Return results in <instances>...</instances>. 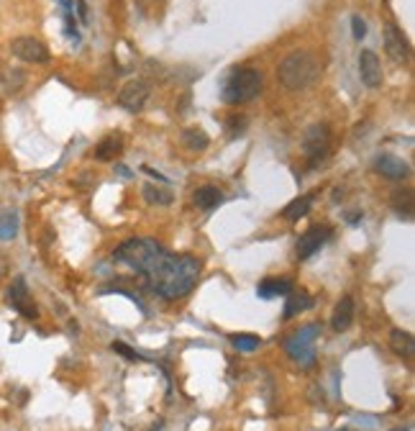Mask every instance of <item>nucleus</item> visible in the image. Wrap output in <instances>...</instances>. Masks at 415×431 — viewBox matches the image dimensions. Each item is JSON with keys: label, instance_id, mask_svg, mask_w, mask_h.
Instances as JSON below:
<instances>
[{"label": "nucleus", "instance_id": "nucleus-6", "mask_svg": "<svg viewBox=\"0 0 415 431\" xmlns=\"http://www.w3.org/2000/svg\"><path fill=\"white\" fill-rule=\"evenodd\" d=\"M318 334H320V326H305V329L295 331L290 339L285 342L287 354H290L300 367H313V362H316V349H313V342H316V336H318Z\"/></svg>", "mask_w": 415, "mask_h": 431}, {"label": "nucleus", "instance_id": "nucleus-24", "mask_svg": "<svg viewBox=\"0 0 415 431\" xmlns=\"http://www.w3.org/2000/svg\"><path fill=\"white\" fill-rule=\"evenodd\" d=\"M141 193H144L146 203H152V206H169V203H172V193H169V190H162V187H156V185H144Z\"/></svg>", "mask_w": 415, "mask_h": 431}, {"label": "nucleus", "instance_id": "nucleus-30", "mask_svg": "<svg viewBox=\"0 0 415 431\" xmlns=\"http://www.w3.org/2000/svg\"><path fill=\"white\" fill-rule=\"evenodd\" d=\"M78 13H80V19H82V23H87V21H90V13H87V3H85V0H78Z\"/></svg>", "mask_w": 415, "mask_h": 431}, {"label": "nucleus", "instance_id": "nucleus-4", "mask_svg": "<svg viewBox=\"0 0 415 431\" xmlns=\"http://www.w3.org/2000/svg\"><path fill=\"white\" fill-rule=\"evenodd\" d=\"M261 85H264V78H261L259 69L254 67L233 69L231 75L226 78V82H223L221 98L228 106H241V103H249V100H254L259 95Z\"/></svg>", "mask_w": 415, "mask_h": 431}, {"label": "nucleus", "instance_id": "nucleus-1", "mask_svg": "<svg viewBox=\"0 0 415 431\" xmlns=\"http://www.w3.org/2000/svg\"><path fill=\"white\" fill-rule=\"evenodd\" d=\"M200 259L193 255H169L167 252L162 257V262L146 275L149 280V288L159 293L167 301H174V298H182L195 288L198 277H200Z\"/></svg>", "mask_w": 415, "mask_h": 431}, {"label": "nucleus", "instance_id": "nucleus-26", "mask_svg": "<svg viewBox=\"0 0 415 431\" xmlns=\"http://www.w3.org/2000/svg\"><path fill=\"white\" fill-rule=\"evenodd\" d=\"M110 349L116 354H121V357H126V362H144V357L139 352H134L128 344H123V342H113L110 344Z\"/></svg>", "mask_w": 415, "mask_h": 431}, {"label": "nucleus", "instance_id": "nucleus-8", "mask_svg": "<svg viewBox=\"0 0 415 431\" xmlns=\"http://www.w3.org/2000/svg\"><path fill=\"white\" fill-rule=\"evenodd\" d=\"M149 93H152V88H149L146 80H128L123 88H121V93H118V106L131 110V113H139L146 106Z\"/></svg>", "mask_w": 415, "mask_h": 431}, {"label": "nucleus", "instance_id": "nucleus-9", "mask_svg": "<svg viewBox=\"0 0 415 431\" xmlns=\"http://www.w3.org/2000/svg\"><path fill=\"white\" fill-rule=\"evenodd\" d=\"M331 239V226L320 224V226H313V229H308L305 234L298 239V249H295V255H298L300 262H305V259H310V257L318 252L320 246L326 244Z\"/></svg>", "mask_w": 415, "mask_h": 431}, {"label": "nucleus", "instance_id": "nucleus-11", "mask_svg": "<svg viewBox=\"0 0 415 431\" xmlns=\"http://www.w3.org/2000/svg\"><path fill=\"white\" fill-rule=\"evenodd\" d=\"M359 78L367 88H379L382 85V67H379V57L377 51L364 49L359 54Z\"/></svg>", "mask_w": 415, "mask_h": 431}, {"label": "nucleus", "instance_id": "nucleus-23", "mask_svg": "<svg viewBox=\"0 0 415 431\" xmlns=\"http://www.w3.org/2000/svg\"><path fill=\"white\" fill-rule=\"evenodd\" d=\"M182 144L190 152H203V149H208L211 139H208V134H205L203 128H187L182 134Z\"/></svg>", "mask_w": 415, "mask_h": 431}, {"label": "nucleus", "instance_id": "nucleus-21", "mask_svg": "<svg viewBox=\"0 0 415 431\" xmlns=\"http://www.w3.org/2000/svg\"><path fill=\"white\" fill-rule=\"evenodd\" d=\"M19 211H3L0 213V242H13L19 236Z\"/></svg>", "mask_w": 415, "mask_h": 431}, {"label": "nucleus", "instance_id": "nucleus-14", "mask_svg": "<svg viewBox=\"0 0 415 431\" xmlns=\"http://www.w3.org/2000/svg\"><path fill=\"white\" fill-rule=\"evenodd\" d=\"M292 290H295V285H292L287 277H264V280L257 285V295L264 298V301L280 298V295H290Z\"/></svg>", "mask_w": 415, "mask_h": 431}, {"label": "nucleus", "instance_id": "nucleus-18", "mask_svg": "<svg viewBox=\"0 0 415 431\" xmlns=\"http://www.w3.org/2000/svg\"><path fill=\"white\" fill-rule=\"evenodd\" d=\"M310 305H313V298H310L308 290H292L287 295V303H285V318H295L298 314H305Z\"/></svg>", "mask_w": 415, "mask_h": 431}, {"label": "nucleus", "instance_id": "nucleus-33", "mask_svg": "<svg viewBox=\"0 0 415 431\" xmlns=\"http://www.w3.org/2000/svg\"><path fill=\"white\" fill-rule=\"evenodd\" d=\"M3 275H5V262L0 259V277H3Z\"/></svg>", "mask_w": 415, "mask_h": 431}, {"label": "nucleus", "instance_id": "nucleus-34", "mask_svg": "<svg viewBox=\"0 0 415 431\" xmlns=\"http://www.w3.org/2000/svg\"><path fill=\"white\" fill-rule=\"evenodd\" d=\"M392 431H410L407 426H397V429H392Z\"/></svg>", "mask_w": 415, "mask_h": 431}, {"label": "nucleus", "instance_id": "nucleus-3", "mask_svg": "<svg viewBox=\"0 0 415 431\" xmlns=\"http://www.w3.org/2000/svg\"><path fill=\"white\" fill-rule=\"evenodd\" d=\"M165 255H167V249L159 244V242L146 239V236H139V239H128V242H123V244L118 246L116 252H113V259L126 267H131V270H136V272L149 275L162 262Z\"/></svg>", "mask_w": 415, "mask_h": 431}, {"label": "nucleus", "instance_id": "nucleus-7", "mask_svg": "<svg viewBox=\"0 0 415 431\" xmlns=\"http://www.w3.org/2000/svg\"><path fill=\"white\" fill-rule=\"evenodd\" d=\"M8 305L13 311H19L23 318H29V321L39 318V308H36V303H34V298H31L29 293L26 277H21V275L13 277V283H10L8 288Z\"/></svg>", "mask_w": 415, "mask_h": 431}, {"label": "nucleus", "instance_id": "nucleus-15", "mask_svg": "<svg viewBox=\"0 0 415 431\" xmlns=\"http://www.w3.org/2000/svg\"><path fill=\"white\" fill-rule=\"evenodd\" d=\"M351 323H354V298H351V295H344L336 303V308H333L331 329L341 334V331H346Z\"/></svg>", "mask_w": 415, "mask_h": 431}, {"label": "nucleus", "instance_id": "nucleus-28", "mask_svg": "<svg viewBox=\"0 0 415 431\" xmlns=\"http://www.w3.org/2000/svg\"><path fill=\"white\" fill-rule=\"evenodd\" d=\"M351 34H354V39H364L367 36V21L361 19V16H351Z\"/></svg>", "mask_w": 415, "mask_h": 431}, {"label": "nucleus", "instance_id": "nucleus-31", "mask_svg": "<svg viewBox=\"0 0 415 431\" xmlns=\"http://www.w3.org/2000/svg\"><path fill=\"white\" fill-rule=\"evenodd\" d=\"M59 5L64 8V13H69V10H75V3H72V0H59Z\"/></svg>", "mask_w": 415, "mask_h": 431}, {"label": "nucleus", "instance_id": "nucleus-25", "mask_svg": "<svg viewBox=\"0 0 415 431\" xmlns=\"http://www.w3.org/2000/svg\"><path fill=\"white\" fill-rule=\"evenodd\" d=\"M231 344L239 349V352H254V349L261 344V339L259 336H254V334H233Z\"/></svg>", "mask_w": 415, "mask_h": 431}, {"label": "nucleus", "instance_id": "nucleus-2", "mask_svg": "<svg viewBox=\"0 0 415 431\" xmlns=\"http://www.w3.org/2000/svg\"><path fill=\"white\" fill-rule=\"evenodd\" d=\"M320 78V59L313 51H292L280 62L277 80L287 90H305Z\"/></svg>", "mask_w": 415, "mask_h": 431}, {"label": "nucleus", "instance_id": "nucleus-17", "mask_svg": "<svg viewBox=\"0 0 415 431\" xmlns=\"http://www.w3.org/2000/svg\"><path fill=\"white\" fill-rule=\"evenodd\" d=\"M390 206H392V211H395L400 218L410 221V218H413V211H415L413 190H410V187H400V190H395L392 198H390Z\"/></svg>", "mask_w": 415, "mask_h": 431}, {"label": "nucleus", "instance_id": "nucleus-32", "mask_svg": "<svg viewBox=\"0 0 415 431\" xmlns=\"http://www.w3.org/2000/svg\"><path fill=\"white\" fill-rule=\"evenodd\" d=\"M144 172H149L152 177H156V180H162V183H167V177H165V175H159V172H154L152 167H144Z\"/></svg>", "mask_w": 415, "mask_h": 431}, {"label": "nucleus", "instance_id": "nucleus-10", "mask_svg": "<svg viewBox=\"0 0 415 431\" xmlns=\"http://www.w3.org/2000/svg\"><path fill=\"white\" fill-rule=\"evenodd\" d=\"M10 51L19 59H23V62H29V65H44V62H49L47 47H44L39 39H34V36H19V39H13L10 41Z\"/></svg>", "mask_w": 415, "mask_h": 431}, {"label": "nucleus", "instance_id": "nucleus-5", "mask_svg": "<svg viewBox=\"0 0 415 431\" xmlns=\"http://www.w3.org/2000/svg\"><path fill=\"white\" fill-rule=\"evenodd\" d=\"M303 152L310 167H318L331 152V126L329 124H313L303 134Z\"/></svg>", "mask_w": 415, "mask_h": 431}, {"label": "nucleus", "instance_id": "nucleus-27", "mask_svg": "<svg viewBox=\"0 0 415 431\" xmlns=\"http://www.w3.org/2000/svg\"><path fill=\"white\" fill-rule=\"evenodd\" d=\"M246 126H249V121L244 116H231L228 118V124H226V131H228V137H241L244 131H246Z\"/></svg>", "mask_w": 415, "mask_h": 431}, {"label": "nucleus", "instance_id": "nucleus-29", "mask_svg": "<svg viewBox=\"0 0 415 431\" xmlns=\"http://www.w3.org/2000/svg\"><path fill=\"white\" fill-rule=\"evenodd\" d=\"M64 34H67L69 39L80 41V34H78V23H75V16H72V10L64 13Z\"/></svg>", "mask_w": 415, "mask_h": 431}, {"label": "nucleus", "instance_id": "nucleus-22", "mask_svg": "<svg viewBox=\"0 0 415 431\" xmlns=\"http://www.w3.org/2000/svg\"><path fill=\"white\" fill-rule=\"evenodd\" d=\"M310 206H313V196H300V198H295V200H290V203L285 206L282 216H285L287 221H300L303 216H308Z\"/></svg>", "mask_w": 415, "mask_h": 431}, {"label": "nucleus", "instance_id": "nucleus-12", "mask_svg": "<svg viewBox=\"0 0 415 431\" xmlns=\"http://www.w3.org/2000/svg\"><path fill=\"white\" fill-rule=\"evenodd\" d=\"M375 170L385 180H392V183H400V180L410 177V165L405 159L395 157V154H379L375 162Z\"/></svg>", "mask_w": 415, "mask_h": 431}, {"label": "nucleus", "instance_id": "nucleus-13", "mask_svg": "<svg viewBox=\"0 0 415 431\" xmlns=\"http://www.w3.org/2000/svg\"><path fill=\"white\" fill-rule=\"evenodd\" d=\"M385 49L390 51V57L395 62H405L410 57V44H407L405 34L397 29L395 23H387L385 26Z\"/></svg>", "mask_w": 415, "mask_h": 431}, {"label": "nucleus", "instance_id": "nucleus-19", "mask_svg": "<svg viewBox=\"0 0 415 431\" xmlns=\"http://www.w3.org/2000/svg\"><path fill=\"white\" fill-rule=\"evenodd\" d=\"M223 203V193L215 185H203L195 190V206L203 211H213Z\"/></svg>", "mask_w": 415, "mask_h": 431}, {"label": "nucleus", "instance_id": "nucleus-20", "mask_svg": "<svg viewBox=\"0 0 415 431\" xmlns=\"http://www.w3.org/2000/svg\"><path fill=\"white\" fill-rule=\"evenodd\" d=\"M121 149H123V139L118 137V134H113V137H106L97 144L95 152H93V157H95L97 162H110Z\"/></svg>", "mask_w": 415, "mask_h": 431}, {"label": "nucleus", "instance_id": "nucleus-16", "mask_svg": "<svg viewBox=\"0 0 415 431\" xmlns=\"http://www.w3.org/2000/svg\"><path fill=\"white\" fill-rule=\"evenodd\" d=\"M390 347H392V352L397 357H403V360H413L415 354V339L410 331H403V329H392L390 331Z\"/></svg>", "mask_w": 415, "mask_h": 431}]
</instances>
